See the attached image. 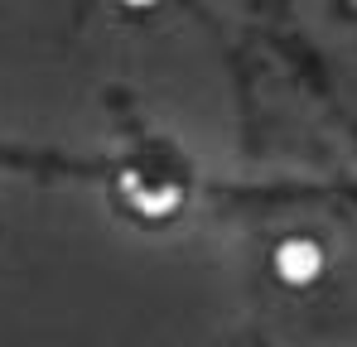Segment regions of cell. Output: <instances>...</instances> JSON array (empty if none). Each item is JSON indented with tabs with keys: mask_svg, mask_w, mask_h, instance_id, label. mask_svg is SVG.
I'll return each instance as SVG.
<instances>
[{
	"mask_svg": "<svg viewBox=\"0 0 357 347\" xmlns=\"http://www.w3.org/2000/svg\"><path fill=\"white\" fill-rule=\"evenodd\" d=\"M112 193H116V203L126 208V217H135L145 227H165V222H174L178 213L188 208L183 178L169 174L165 164H145V160L126 164L116 174V183H112Z\"/></svg>",
	"mask_w": 357,
	"mask_h": 347,
	"instance_id": "obj_1",
	"label": "cell"
},
{
	"mask_svg": "<svg viewBox=\"0 0 357 347\" xmlns=\"http://www.w3.org/2000/svg\"><path fill=\"white\" fill-rule=\"evenodd\" d=\"M266 270H271V280H275L280 289L309 294V289H319L324 280H328L333 251H328V241H324L319 231L290 227V231H280V236L266 246Z\"/></svg>",
	"mask_w": 357,
	"mask_h": 347,
	"instance_id": "obj_2",
	"label": "cell"
},
{
	"mask_svg": "<svg viewBox=\"0 0 357 347\" xmlns=\"http://www.w3.org/2000/svg\"><path fill=\"white\" fill-rule=\"evenodd\" d=\"M165 0H116V10H126V15H155Z\"/></svg>",
	"mask_w": 357,
	"mask_h": 347,
	"instance_id": "obj_3",
	"label": "cell"
}]
</instances>
